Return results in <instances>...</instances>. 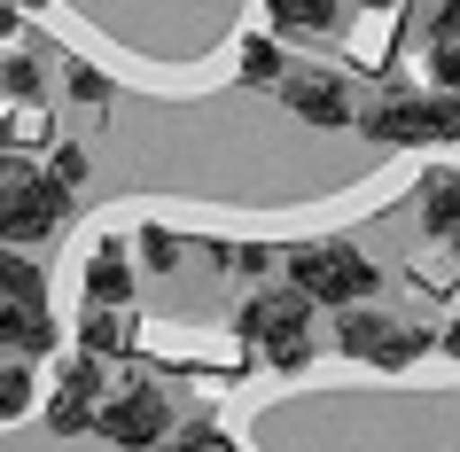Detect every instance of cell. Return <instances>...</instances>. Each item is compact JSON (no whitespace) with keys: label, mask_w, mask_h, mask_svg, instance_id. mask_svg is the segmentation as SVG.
I'll use <instances>...</instances> for the list:
<instances>
[{"label":"cell","mask_w":460,"mask_h":452,"mask_svg":"<svg viewBox=\"0 0 460 452\" xmlns=\"http://www.w3.org/2000/svg\"><path fill=\"white\" fill-rule=\"evenodd\" d=\"M421 63H429V86L460 94V31H429V48H421Z\"/></svg>","instance_id":"obj_14"},{"label":"cell","mask_w":460,"mask_h":452,"mask_svg":"<svg viewBox=\"0 0 460 452\" xmlns=\"http://www.w3.org/2000/svg\"><path fill=\"white\" fill-rule=\"evenodd\" d=\"M71 343H78V351H94V359L133 351V312H125V305H86V320H78Z\"/></svg>","instance_id":"obj_13"},{"label":"cell","mask_w":460,"mask_h":452,"mask_svg":"<svg viewBox=\"0 0 460 452\" xmlns=\"http://www.w3.org/2000/svg\"><path fill=\"white\" fill-rule=\"evenodd\" d=\"M289 118H305L313 133H343V125H359V94H351V78L328 71V63H289V78L273 86Z\"/></svg>","instance_id":"obj_5"},{"label":"cell","mask_w":460,"mask_h":452,"mask_svg":"<svg viewBox=\"0 0 460 452\" xmlns=\"http://www.w3.org/2000/svg\"><path fill=\"white\" fill-rule=\"evenodd\" d=\"M24 413H31V367L8 359L0 367V421H24Z\"/></svg>","instance_id":"obj_15"},{"label":"cell","mask_w":460,"mask_h":452,"mask_svg":"<svg viewBox=\"0 0 460 452\" xmlns=\"http://www.w3.org/2000/svg\"><path fill=\"white\" fill-rule=\"evenodd\" d=\"M343 359H359V367H375V375H406V367H421V359L437 351V335L421 328V320H398V312H367L351 305V320L336 328Z\"/></svg>","instance_id":"obj_2"},{"label":"cell","mask_w":460,"mask_h":452,"mask_svg":"<svg viewBox=\"0 0 460 452\" xmlns=\"http://www.w3.org/2000/svg\"><path fill=\"white\" fill-rule=\"evenodd\" d=\"M63 8H78V0H63Z\"/></svg>","instance_id":"obj_26"},{"label":"cell","mask_w":460,"mask_h":452,"mask_svg":"<svg viewBox=\"0 0 460 452\" xmlns=\"http://www.w3.org/2000/svg\"><path fill=\"white\" fill-rule=\"evenodd\" d=\"M78 288H86V305H133V258H125L118 235H102L94 250H86V273H78Z\"/></svg>","instance_id":"obj_8"},{"label":"cell","mask_w":460,"mask_h":452,"mask_svg":"<svg viewBox=\"0 0 460 452\" xmlns=\"http://www.w3.org/2000/svg\"><path fill=\"white\" fill-rule=\"evenodd\" d=\"M313 312L320 305L305 297V288H258V297H243V312H234V335L266 351V343H281V335H305Z\"/></svg>","instance_id":"obj_7"},{"label":"cell","mask_w":460,"mask_h":452,"mask_svg":"<svg viewBox=\"0 0 460 452\" xmlns=\"http://www.w3.org/2000/svg\"><path fill=\"white\" fill-rule=\"evenodd\" d=\"M141 250H148V265L164 273V265H180V242L164 235V226H141Z\"/></svg>","instance_id":"obj_21"},{"label":"cell","mask_w":460,"mask_h":452,"mask_svg":"<svg viewBox=\"0 0 460 452\" xmlns=\"http://www.w3.org/2000/svg\"><path fill=\"white\" fill-rule=\"evenodd\" d=\"M421 226H429V242H453L460 235V172L453 164L421 172Z\"/></svg>","instance_id":"obj_11"},{"label":"cell","mask_w":460,"mask_h":452,"mask_svg":"<svg viewBox=\"0 0 460 452\" xmlns=\"http://www.w3.org/2000/svg\"><path fill=\"white\" fill-rule=\"evenodd\" d=\"M266 367H273V375H305V367H313V335H281V343H266Z\"/></svg>","instance_id":"obj_17"},{"label":"cell","mask_w":460,"mask_h":452,"mask_svg":"<svg viewBox=\"0 0 460 452\" xmlns=\"http://www.w3.org/2000/svg\"><path fill=\"white\" fill-rule=\"evenodd\" d=\"M460 141V94H406V148H445Z\"/></svg>","instance_id":"obj_10"},{"label":"cell","mask_w":460,"mask_h":452,"mask_svg":"<svg viewBox=\"0 0 460 452\" xmlns=\"http://www.w3.org/2000/svg\"><path fill=\"white\" fill-rule=\"evenodd\" d=\"M429 31H460V0H429Z\"/></svg>","instance_id":"obj_22"},{"label":"cell","mask_w":460,"mask_h":452,"mask_svg":"<svg viewBox=\"0 0 460 452\" xmlns=\"http://www.w3.org/2000/svg\"><path fill=\"white\" fill-rule=\"evenodd\" d=\"M359 8H398V0H359Z\"/></svg>","instance_id":"obj_25"},{"label":"cell","mask_w":460,"mask_h":452,"mask_svg":"<svg viewBox=\"0 0 460 452\" xmlns=\"http://www.w3.org/2000/svg\"><path fill=\"white\" fill-rule=\"evenodd\" d=\"M234 78L243 86H281L289 78V55H281V31H243V48H234Z\"/></svg>","instance_id":"obj_12"},{"label":"cell","mask_w":460,"mask_h":452,"mask_svg":"<svg viewBox=\"0 0 460 452\" xmlns=\"http://www.w3.org/2000/svg\"><path fill=\"white\" fill-rule=\"evenodd\" d=\"M94 405H102V359L71 343L48 390V437H94Z\"/></svg>","instance_id":"obj_6"},{"label":"cell","mask_w":460,"mask_h":452,"mask_svg":"<svg viewBox=\"0 0 460 452\" xmlns=\"http://www.w3.org/2000/svg\"><path fill=\"white\" fill-rule=\"evenodd\" d=\"M16 31H24V0H0V48H8Z\"/></svg>","instance_id":"obj_23"},{"label":"cell","mask_w":460,"mask_h":452,"mask_svg":"<svg viewBox=\"0 0 460 452\" xmlns=\"http://www.w3.org/2000/svg\"><path fill=\"white\" fill-rule=\"evenodd\" d=\"M266 31H281V40H336L343 0H266Z\"/></svg>","instance_id":"obj_9"},{"label":"cell","mask_w":460,"mask_h":452,"mask_svg":"<svg viewBox=\"0 0 460 452\" xmlns=\"http://www.w3.org/2000/svg\"><path fill=\"white\" fill-rule=\"evenodd\" d=\"M63 195L40 164H24V156H0V242H48L55 218H63Z\"/></svg>","instance_id":"obj_3"},{"label":"cell","mask_w":460,"mask_h":452,"mask_svg":"<svg viewBox=\"0 0 460 452\" xmlns=\"http://www.w3.org/2000/svg\"><path fill=\"white\" fill-rule=\"evenodd\" d=\"M40 86H48V71H40L31 55H8V63H0V94L8 102H40Z\"/></svg>","instance_id":"obj_16"},{"label":"cell","mask_w":460,"mask_h":452,"mask_svg":"<svg viewBox=\"0 0 460 452\" xmlns=\"http://www.w3.org/2000/svg\"><path fill=\"white\" fill-rule=\"evenodd\" d=\"M63 86H71V102H78V110H110V78H102V71H86V63H71V78H63Z\"/></svg>","instance_id":"obj_18"},{"label":"cell","mask_w":460,"mask_h":452,"mask_svg":"<svg viewBox=\"0 0 460 452\" xmlns=\"http://www.w3.org/2000/svg\"><path fill=\"white\" fill-rule=\"evenodd\" d=\"M48 180H55V188H78V180H86V148H78V141H55Z\"/></svg>","instance_id":"obj_19"},{"label":"cell","mask_w":460,"mask_h":452,"mask_svg":"<svg viewBox=\"0 0 460 452\" xmlns=\"http://www.w3.org/2000/svg\"><path fill=\"white\" fill-rule=\"evenodd\" d=\"M226 452H243V445H226Z\"/></svg>","instance_id":"obj_27"},{"label":"cell","mask_w":460,"mask_h":452,"mask_svg":"<svg viewBox=\"0 0 460 452\" xmlns=\"http://www.w3.org/2000/svg\"><path fill=\"white\" fill-rule=\"evenodd\" d=\"M226 445H234V437H226L218 421H188L180 437H172V452H226Z\"/></svg>","instance_id":"obj_20"},{"label":"cell","mask_w":460,"mask_h":452,"mask_svg":"<svg viewBox=\"0 0 460 452\" xmlns=\"http://www.w3.org/2000/svg\"><path fill=\"white\" fill-rule=\"evenodd\" d=\"M281 273H289V288H305L320 312H351V305H367V297L383 288V265L359 258L351 242H296V250H281Z\"/></svg>","instance_id":"obj_1"},{"label":"cell","mask_w":460,"mask_h":452,"mask_svg":"<svg viewBox=\"0 0 460 452\" xmlns=\"http://www.w3.org/2000/svg\"><path fill=\"white\" fill-rule=\"evenodd\" d=\"M94 437L118 452H156L172 445V398L156 390V382H125L118 398L94 405Z\"/></svg>","instance_id":"obj_4"},{"label":"cell","mask_w":460,"mask_h":452,"mask_svg":"<svg viewBox=\"0 0 460 452\" xmlns=\"http://www.w3.org/2000/svg\"><path fill=\"white\" fill-rule=\"evenodd\" d=\"M437 351H445V359H453V367H460V320H453V328H445V335H437Z\"/></svg>","instance_id":"obj_24"}]
</instances>
